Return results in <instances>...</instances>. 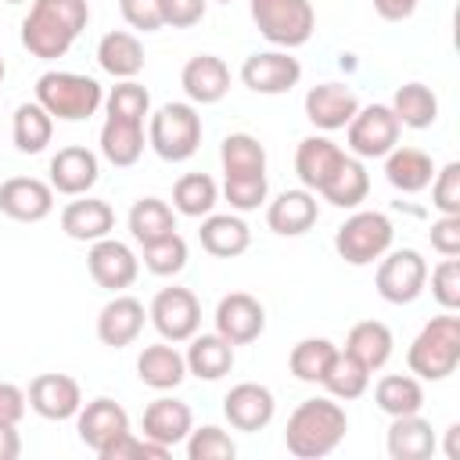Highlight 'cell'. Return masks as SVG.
Masks as SVG:
<instances>
[{
	"instance_id": "cell-1",
	"label": "cell",
	"mask_w": 460,
	"mask_h": 460,
	"mask_svg": "<svg viewBox=\"0 0 460 460\" xmlns=\"http://www.w3.org/2000/svg\"><path fill=\"white\" fill-rule=\"evenodd\" d=\"M90 22V4L86 0H32L29 14L22 18V47L40 58L54 61L72 50L79 32Z\"/></svg>"
},
{
	"instance_id": "cell-2",
	"label": "cell",
	"mask_w": 460,
	"mask_h": 460,
	"mask_svg": "<svg viewBox=\"0 0 460 460\" xmlns=\"http://www.w3.org/2000/svg\"><path fill=\"white\" fill-rule=\"evenodd\" d=\"M345 431H349L345 406L331 395H316L291 410L288 428H284V446L298 460H320L341 446Z\"/></svg>"
},
{
	"instance_id": "cell-3",
	"label": "cell",
	"mask_w": 460,
	"mask_h": 460,
	"mask_svg": "<svg viewBox=\"0 0 460 460\" xmlns=\"http://www.w3.org/2000/svg\"><path fill=\"white\" fill-rule=\"evenodd\" d=\"M406 367L420 381H446L460 367V316H431L410 341Z\"/></svg>"
},
{
	"instance_id": "cell-4",
	"label": "cell",
	"mask_w": 460,
	"mask_h": 460,
	"mask_svg": "<svg viewBox=\"0 0 460 460\" xmlns=\"http://www.w3.org/2000/svg\"><path fill=\"white\" fill-rule=\"evenodd\" d=\"M36 101L61 122H86L104 104V86L83 72H43L36 79Z\"/></svg>"
},
{
	"instance_id": "cell-5",
	"label": "cell",
	"mask_w": 460,
	"mask_h": 460,
	"mask_svg": "<svg viewBox=\"0 0 460 460\" xmlns=\"http://www.w3.org/2000/svg\"><path fill=\"white\" fill-rule=\"evenodd\" d=\"M147 144L162 162H187L201 147V115L190 101H169L147 115Z\"/></svg>"
},
{
	"instance_id": "cell-6",
	"label": "cell",
	"mask_w": 460,
	"mask_h": 460,
	"mask_svg": "<svg viewBox=\"0 0 460 460\" xmlns=\"http://www.w3.org/2000/svg\"><path fill=\"white\" fill-rule=\"evenodd\" d=\"M248 11L259 36L270 40L277 50H295L313 40L316 11L309 0H252Z\"/></svg>"
},
{
	"instance_id": "cell-7",
	"label": "cell",
	"mask_w": 460,
	"mask_h": 460,
	"mask_svg": "<svg viewBox=\"0 0 460 460\" xmlns=\"http://www.w3.org/2000/svg\"><path fill=\"white\" fill-rule=\"evenodd\" d=\"M395 226L377 208H356L338 230H334V252L349 266H370L392 248Z\"/></svg>"
},
{
	"instance_id": "cell-8",
	"label": "cell",
	"mask_w": 460,
	"mask_h": 460,
	"mask_svg": "<svg viewBox=\"0 0 460 460\" xmlns=\"http://www.w3.org/2000/svg\"><path fill=\"white\" fill-rule=\"evenodd\" d=\"M374 288L385 302L392 305H410L424 295L428 288V259L417 248H388L377 259V273H374Z\"/></svg>"
},
{
	"instance_id": "cell-9",
	"label": "cell",
	"mask_w": 460,
	"mask_h": 460,
	"mask_svg": "<svg viewBox=\"0 0 460 460\" xmlns=\"http://www.w3.org/2000/svg\"><path fill=\"white\" fill-rule=\"evenodd\" d=\"M147 320L155 323V331L162 334V341H190L201 327V302L190 288H162L151 305H147Z\"/></svg>"
},
{
	"instance_id": "cell-10",
	"label": "cell",
	"mask_w": 460,
	"mask_h": 460,
	"mask_svg": "<svg viewBox=\"0 0 460 460\" xmlns=\"http://www.w3.org/2000/svg\"><path fill=\"white\" fill-rule=\"evenodd\" d=\"M399 119L392 115L388 104H367L359 108L349 126H345V137H349V151L367 162V158H385L395 144H399Z\"/></svg>"
},
{
	"instance_id": "cell-11",
	"label": "cell",
	"mask_w": 460,
	"mask_h": 460,
	"mask_svg": "<svg viewBox=\"0 0 460 460\" xmlns=\"http://www.w3.org/2000/svg\"><path fill=\"white\" fill-rule=\"evenodd\" d=\"M298 79H302V65L288 50H255L241 65V83L262 97L291 93L298 86Z\"/></svg>"
},
{
	"instance_id": "cell-12",
	"label": "cell",
	"mask_w": 460,
	"mask_h": 460,
	"mask_svg": "<svg viewBox=\"0 0 460 460\" xmlns=\"http://www.w3.org/2000/svg\"><path fill=\"white\" fill-rule=\"evenodd\" d=\"M86 270H90V277H93V284L97 288H104V291H126L133 280H137V273H140V259H137V252L126 244V241H119V237H101V241H93L90 244V252H86Z\"/></svg>"
},
{
	"instance_id": "cell-13",
	"label": "cell",
	"mask_w": 460,
	"mask_h": 460,
	"mask_svg": "<svg viewBox=\"0 0 460 460\" xmlns=\"http://www.w3.org/2000/svg\"><path fill=\"white\" fill-rule=\"evenodd\" d=\"M212 320H216V334H223L230 345H248L266 331V309L248 291L223 295L216 313H212Z\"/></svg>"
},
{
	"instance_id": "cell-14",
	"label": "cell",
	"mask_w": 460,
	"mask_h": 460,
	"mask_svg": "<svg viewBox=\"0 0 460 460\" xmlns=\"http://www.w3.org/2000/svg\"><path fill=\"white\" fill-rule=\"evenodd\" d=\"M29 410L43 420H72L83 406V388L68 374H36L29 381Z\"/></svg>"
},
{
	"instance_id": "cell-15",
	"label": "cell",
	"mask_w": 460,
	"mask_h": 460,
	"mask_svg": "<svg viewBox=\"0 0 460 460\" xmlns=\"http://www.w3.org/2000/svg\"><path fill=\"white\" fill-rule=\"evenodd\" d=\"M277 413V399L259 381H241L223 395V417L234 431H262Z\"/></svg>"
},
{
	"instance_id": "cell-16",
	"label": "cell",
	"mask_w": 460,
	"mask_h": 460,
	"mask_svg": "<svg viewBox=\"0 0 460 460\" xmlns=\"http://www.w3.org/2000/svg\"><path fill=\"white\" fill-rule=\"evenodd\" d=\"M75 431H79V442L86 449L101 453L108 442H115L119 435L129 431V413L122 410V402H115L108 395H97V399H90V402L79 406Z\"/></svg>"
},
{
	"instance_id": "cell-17",
	"label": "cell",
	"mask_w": 460,
	"mask_h": 460,
	"mask_svg": "<svg viewBox=\"0 0 460 460\" xmlns=\"http://www.w3.org/2000/svg\"><path fill=\"white\" fill-rule=\"evenodd\" d=\"M0 212L18 223H40L54 212V187L36 176H11L0 183Z\"/></svg>"
},
{
	"instance_id": "cell-18",
	"label": "cell",
	"mask_w": 460,
	"mask_h": 460,
	"mask_svg": "<svg viewBox=\"0 0 460 460\" xmlns=\"http://www.w3.org/2000/svg\"><path fill=\"white\" fill-rule=\"evenodd\" d=\"M144 320H147V309H144L140 298H133V295H115V298L104 302L101 313H97V338H101V345H108V349H126V345H133V341L140 338Z\"/></svg>"
},
{
	"instance_id": "cell-19",
	"label": "cell",
	"mask_w": 460,
	"mask_h": 460,
	"mask_svg": "<svg viewBox=\"0 0 460 460\" xmlns=\"http://www.w3.org/2000/svg\"><path fill=\"white\" fill-rule=\"evenodd\" d=\"M97 176H101L97 155L90 147H83V144H68L50 158V187H54V194L79 198L97 183Z\"/></svg>"
},
{
	"instance_id": "cell-20",
	"label": "cell",
	"mask_w": 460,
	"mask_h": 460,
	"mask_svg": "<svg viewBox=\"0 0 460 460\" xmlns=\"http://www.w3.org/2000/svg\"><path fill=\"white\" fill-rule=\"evenodd\" d=\"M320 219V201L313 190L295 187V190H280L270 205H266V226L280 237H302L305 230H313V223Z\"/></svg>"
},
{
	"instance_id": "cell-21",
	"label": "cell",
	"mask_w": 460,
	"mask_h": 460,
	"mask_svg": "<svg viewBox=\"0 0 460 460\" xmlns=\"http://www.w3.org/2000/svg\"><path fill=\"white\" fill-rule=\"evenodd\" d=\"M180 86L190 104H219L230 93V68L216 54H194L180 72Z\"/></svg>"
},
{
	"instance_id": "cell-22",
	"label": "cell",
	"mask_w": 460,
	"mask_h": 460,
	"mask_svg": "<svg viewBox=\"0 0 460 460\" xmlns=\"http://www.w3.org/2000/svg\"><path fill=\"white\" fill-rule=\"evenodd\" d=\"M356 111H359V97L345 83H320L305 93V119L323 133L345 129Z\"/></svg>"
},
{
	"instance_id": "cell-23",
	"label": "cell",
	"mask_w": 460,
	"mask_h": 460,
	"mask_svg": "<svg viewBox=\"0 0 460 460\" xmlns=\"http://www.w3.org/2000/svg\"><path fill=\"white\" fill-rule=\"evenodd\" d=\"M140 424H144V438H151V442L172 449V446H180V442L190 435L194 413H190L187 402H180V399H172V395H158L155 402L144 406Z\"/></svg>"
},
{
	"instance_id": "cell-24",
	"label": "cell",
	"mask_w": 460,
	"mask_h": 460,
	"mask_svg": "<svg viewBox=\"0 0 460 460\" xmlns=\"http://www.w3.org/2000/svg\"><path fill=\"white\" fill-rule=\"evenodd\" d=\"M61 230L72 241L93 244V241H101V237H108L115 230V208L108 201H101V198L79 194L75 201H68L61 208Z\"/></svg>"
},
{
	"instance_id": "cell-25",
	"label": "cell",
	"mask_w": 460,
	"mask_h": 460,
	"mask_svg": "<svg viewBox=\"0 0 460 460\" xmlns=\"http://www.w3.org/2000/svg\"><path fill=\"white\" fill-rule=\"evenodd\" d=\"M341 158H345V151L331 137L313 133V137L298 140V147H295V172L305 190L320 194V187L331 180V172L341 165Z\"/></svg>"
},
{
	"instance_id": "cell-26",
	"label": "cell",
	"mask_w": 460,
	"mask_h": 460,
	"mask_svg": "<svg viewBox=\"0 0 460 460\" xmlns=\"http://www.w3.org/2000/svg\"><path fill=\"white\" fill-rule=\"evenodd\" d=\"M198 241L208 255L216 259H237L248 252L252 244V230L248 223L241 219V212H208L201 216V230H198Z\"/></svg>"
},
{
	"instance_id": "cell-27",
	"label": "cell",
	"mask_w": 460,
	"mask_h": 460,
	"mask_svg": "<svg viewBox=\"0 0 460 460\" xmlns=\"http://www.w3.org/2000/svg\"><path fill=\"white\" fill-rule=\"evenodd\" d=\"M385 449L392 460H428L435 456L438 438L431 431V420H424L420 413H406V417H392Z\"/></svg>"
},
{
	"instance_id": "cell-28",
	"label": "cell",
	"mask_w": 460,
	"mask_h": 460,
	"mask_svg": "<svg viewBox=\"0 0 460 460\" xmlns=\"http://www.w3.org/2000/svg\"><path fill=\"white\" fill-rule=\"evenodd\" d=\"M144 122L140 119H122V115H104L101 126V155L115 165V169H129L140 162L144 155Z\"/></svg>"
},
{
	"instance_id": "cell-29",
	"label": "cell",
	"mask_w": 460,
	"mask_h": 460,
	"mask_svg": "<svg viewBox=\"0 0 460 460\" xmlns=\"http://www.w3.org/2000/svg\"><path fill=\"white\" fill-rule=\"evenodd\" d=\"M137 377L155 388V392H169L180 388L187 377V359L172 341H158V345H144V352L137 356Z\"/></svg>"
},
{
	"instance_id": "cell-30",
	"label": "cell",
	"mask_w": 460,
	"mask_h": 460,
	"mask_svg": "<svg viewBox=\"0 0 460 460\" xmlns=\"http://www.w3.org/2000/svg\"><path fill=\"white\" fill-rule=\"evenodd\" d=\"M431 176H435V162H431V155L420 151V147H399V144H395V147L385 155V180H388L399 194H420V190H428Z\"/></svg>"
},
{
	"instance_id": "cell-31",
	"label": "cell",
	"mask_w": 460,
	"mask_h": 460,
	"mask_svg": "<svg viewBox=\"0 0 460 460\" xmlns=\"http://www.w3.org/2000/svg\"><path fill=\"white\" fill-rule=\"evenodd\" d=\"M97 65L111 79H137L144 72V43L126 29H111L97 43Z\"/></svg>"
},
{
	"instance_id": "cell-32",
	"label": "cell",
	"mask_w": 460,
	"mask_h": 460,
	"mask_svg": "<svg viewBox=\"0 0 460 460\" xmlns=\"http://www.w3.org/2000/svg\"><path fill=\"white\" fill-rule=\"evenodd\" d=\"M187 374H194L198 381H219L234 370V345L223 334H194L187 352Z\"/></svg>"
},
{
	"instance_id": "cell-33",
	"label": "cell",
	"mask_w": 460,
	"mask_h": 460,
	"mask_svg": "<svg viewBox=\"0 0 460 460\" xmlns=\"http://www.w3.org/2000/svg\"><path fill=\"white\" fill-rule=\"evenodd\" d=\"M370 194V172L356 155H345L341 165L331 172V180L320 187V198L334 208H359Z\"/></svg>"
},
{
	"instance_id": "cell-34",
	"label": "cell",
	"mask_w": 460,
	"mask_h": 460,
	"mask_svg": "<svg viewBox=\"0 0 460 460\" xmlns=\"http://www.w3.org/2000/svg\"><path fill=\"white\" fill-rule=\"evenodd\" d=\"M392 345H395V338H392L388 323H381V320H359V323H352V331L345 338V352H352L370 374L392 359Z\"/></svg>"
},
{
	"instance_id": "cell-35",
	"label": "cell",
	"mask_w": 460,
	"mask_h": 460,
	"mask_svg": "<svg viewBox=\"0 0 460 460\" xmlns=\"http://www.w3.org/2000/svg\"><path fill=\"white\" fill-rule=\"evenodd\" d=\"M374 402L388 417H406L424 410V385L413 374H385L374 385Z\"/></svg>"
},
{
	"instance_id": "cell-36",
	"label": "cell",
	"mask_w": 460,
	"mask_h": 460,
	"mask_svg": "<svg viewBox=\"0 0 460 460\" xmlns=\"http://www.w3.org/2000/svg\"><path fill=\"white\" fill-rule=\"evenodd\" d=\"M11 137H14V147L22 155H40L47 151L50 137H54V119L50 111L40 104V101H25L14 108V119H11Z\"/></svg>"
},
{
	"instance_id": "cell-37",
	"label": "cell",
	"mask_w": 460,
	"mask_h": 460,
	"mask_svg": "<svg viewBox=\"0 0 460 460\" xmlns=\"http://www.w3.org/2000/svg\"><path fill=\"white\" fill-rule=\"evenodd\" d=\"M219 165H223V180L262 176L266 172V147L252 133H226L219 144Z\"/></svg>"
},
{
	"instance_id": "cell-38",
	"label": "cell",
	"mask_w": 460,
	"mask_h": 460,
	"mask_svg": "<svg viewBox=\"0 0 460 460\" xmlns=\"http://www.w3.org/2000/svg\"><path fill=\"white\" fill-rule=\"evenodd\" d=\"M126 223H129L133 241L144 248L151 241H162V237L176 234V208L162 198H140V201H133Z\"/></svg>"
},
{
	"instance_id": "cell-39",
	"label": "cell",
	"mask_w": 460,
	"mask_h": 460,
	"mask_svg": "<svg viewBox=\"0 0 460 460\" xmlns=\"http://www.w3.org/2000/svg\"><path fill=\"white\" fill-rule=\"evenodd\" d=\"M388 108L399 119V126H406V129H428L438 119V97L424 83H402Z\"/></svg>"
},
{
	"instance_id": "cell-40",
	"label": "cell",
	"mask_w": 460,
	"mask_h": 460,
	"mask_svg": "<svg viewBox=\"0 0 460 460\" xmlns=\"http://www.w3.org/2000/svg\"><path fill=\"white\" fill-rule=\"evenodd\" d=\"M320 385L327 388V395H331V399L349 402V399H359V395L370 388V370H367V367H363V363H359L352 352L338 349Z\"/></svg>"
},
{
	"instance_id": "cell-41",
	"label": "cell",
	"mask_w": 460,
	"mask_h": 460,
	"mask_svg": "<svg viewBox=\"0 0 460 460\" xmlns=\"http://www.w3.org/2000/svg\"><path fill=\"white\" fill-rule=\"evenodd\" d=\"M219 201V187L208 172H183L176 183H172V208L180 216H190V219H201L216 208Z\"/></svg>"
},
{
	"instance_id": "cell-42",
	"label": "cell",
	"mask_w": 460,
	"mask_h": 460,
	"mask_svg": "<svg viewBox=\"0 0 460 460\" xmlns=\"http://www.w3.org/2000/svg\"><path fill=\"white\" fill-rule=\"evenodd\" d=\"M334 352H338V345H334L331 338H302V341L291 349L288 367H291V374H295L298 381L320 385L323 374H327V367H331V359H334Z\"/></svg>"
},
{
	"instance_id": "cell-43",
	"label": "cell",
	"mask_w": 460,
	"mask_h": 460,
	"mask_svg": "<svg viewBox=\"0 0 460 460\" xmlns=\"http://www.w3.org/2000/svg\"><path fill=\"white\" fill-rule=\"evenodd\" d=\"M183 446H187V460H234L237 456V442L219 424L190 428Z\"/></svg>"
},
{
	"instance_id": "cell-44",
	"label": "cell",
	"mask_w": 460,
	"mask_h": 460,
	"mask_svg": "<svg viewBox=\"0 0 460 460\" xmlns=\"http://www.w3.org/2000/svg\"><path fill=\"white\" fill-rule=\"evenodd\" d=\"M140 259H144V270L147 273H155V277H176L187 266V241L180 234H169L162 241L144 244V255Z\"/></svg>"
},
{
	"instance_id": "cell-45",
	"label": "cell",
	"mask_w": 460,
	"mask_h": 460,
	"mask_svg": "<svg viewBox=\"0 0 460 460\" xmlns=\"http://www.w3.org/2000/svg\"><path fill=\"white\" fill-rule=\"evenodd\" d=\"M104 111L108 115H122V119H147L151 115V93L147 86H140L137 79H119L111 86V93L104 97Z\"/></svg>"
},
{
	"instance_id": "cell-46",
	"label": "cell",
	"mask_w": 460,
	"mask_h": 460,
	"mask_svg": "<svg viewBox=\"0 0 460 460\" xmlns=\"http://www.w3.org/2000/svg\"><path fill=\"white\" fill-rule=\"evenodd\" d=\"M270 194V183H266V172L262 176H234V180H223V198L230 205V212H255Z\"/></svg>"
},
{
	"instance_id": "cell-47",
	"label": "cell",
	"mask_w": 460,
	"mask_h": 460,
	"mask_svg": "<svg viewBox=\"0 0 460 460\" xmlns=\"http://www.w3.org/2000/svg\"><path fill=\"white\" fill-rule=\"evenodd\" d=\"M431 205L438 216H460V162H446L431 176Z\"/></svg>"
},
{
	"instance_id": "cell-48",
	"label": "cell",
	"mask_w": 460,
	"mask_h": 460,
	"mask_svg": "<svg viewBox=\"0 0 460 460\" xmlns=\"http://www.w3.org/2000/svg\"><path fill=\"white\" fill-rule=\"evenodd\" d=\"M431 298L446 313L460 309V259L456 255H442V262L431 270Z\"/></svg>"
},
{
	"instance_id": "cell-49",
	"label": "cell",
	"mask_w": 460,
	"mask_h": 460,
	"mask_svg": "<svg viewBox=\"0 0 460 460\" xmlns=\"http://www.w3.org/2000/svg\"><path fill=\"white\" fill-rule=\"evenodd\" d=\"M169 453H172V449H165V446H158V442H151V438H140V435L126 431V435H119L115 442H108L97 456H101V460H147V456L165 460Z\"/></svg>"
},
{
	"instance_id": "cell-50",
	"label": "cell",
	"mask_w": 460,
	"mask_h": 460,
	"mask_svg": "<svg viewBox=\"0 0 460 460\" xmlns=\"http://www.w3.org/2000/svg\"><path fill=\"white\" fill-rule=\"evenodd\" d=\"M119 11L129 29L137 32H158L162 29V4L158 0H119Z\"/></svg>"
},
{
	"instance_id": "cell-51",
	"label": "cell",
	"mask_w": 460,
	"mask_h": 460,
	"mask_svg": "<svg viewBox=\"0 0 460 460\" xmlns=\"http://www.w3.org/2000/svg\"><path fill=\"white\" fill-rule=\"evenodd\" d=\"M158 4H162V25L172 29H190L208 11V0H158Z\"/></svg>"
},
{
	"instance_id": "cell-52",
	"label": "cell",
	"mask_w": 460,
	"mask_h": 460,
	"mask_svg": "<svg viewBox=\"0 0 460 460\" xmlns=\"http://www.w3.org/2000/svg\"><path fill=\"white\" fill-rule=\"evenodd\" d=\"M428 237L438 255H460V216H438L428 230Z\"/></svg>"
},
{
	"instance_id": "cell-53",
	"label": "cell",
	"mask_w": 460,
	"mask_h": 460,
	"mask_svg": "<svg viewBox=\"0 0 460 460\" xmlns=\"http://www.w3.org/2000/svg\"><path fill=\"white\" fill-rule=\"evenodd\" d=\"M29 410V399L18 385L11 381H0V424H18Z\"/></svg>"
},
{
	"instance_id": "cell-54",
	"label": "cell",
	"mask_w": 460,
	"mask_h": 460,
	"mask_svg": "<svg viewBox=\"0 0 460 460\" xmlns=\"http://www.w3.org/2000/svg\"><path fill=\"white\" fill-rule=\"evenodd\" d=\"M420 0H374V11L385 18V22H406L413 11H417Z\"/></svg>"
},
{
	"instance_id": "cell-55",
	"label": "cell",
	"mask_w": 460,
	"mask_h": 460,
	"mask_svg": "<svg viewBox=\"0 0 460 460\" xmlns=\"http://www.w3.org/2000/svg\"><path fill=\"white\" fill-rule=\"evenodd\" d=\"M18 456H22L18 424H0V460H18Z\"/></svg>"
},
{
	"instance_id": "cell-56",
	"label": "cell",
	"mask_w": 460,
	"mask_h": 460,
	"mask_svg": "<svg viewBox=\"0 0 460 460\" xmlns=\"http://www.w3.org/2000/svg\"><path fill=\"white\" fill-rule=\"evenodd\" d=\"M456 435H460V424H449V431H446V438H449V442H446V456H449V460L460 456V449H456Z\"/></svg>"
},
{
	"instance_id": "cell-57",
	"label": "cell",
	"mask_w": 460,
	"mask_h": 460,
	"mask_svg": "<svg viewBox=\"0 0 460 460\" xmlns=\"http://www.w3.org/2000/svg\"><path fill=\"white\" fill-rule=\"evenodd\" d=\"M4 75H7V65H4V58H0V83H4Z\"/></svg>"
},
{
	"instance_id": "cell-58",
	"label": "cell",
	"mask_w": 460,
	"mask_h": 460,
	"mask_svg": "<svg viewBox=\"0 0 460 460\" xmlns=\"http://www.w3.org/2000/svg\"><path fill=\"white\" fill-rule=\"evenodd\" d=\"M4 4H32V0H4Z\"/></svg>"
},
{
	"instance_id": "cell-59",
	"label": "cell",
	"mask_w": 460,
	"mask_h": 460,
	"mask_svg": "<svg viewBox=\"0 0 460 460\" xmlns=\"http://www.w3.org/2000/svg\"><path fill=\"white\" fill-rule=\"evenodd\" d=\"M216 4H230V0H216Z\"/></svg>"
}]
</instances>
